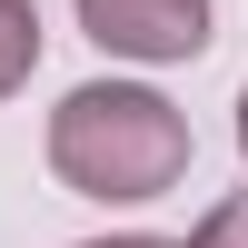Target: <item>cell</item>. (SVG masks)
<instances>
[{
  "label": "cell",
  "instance_id": "1",
  "mask_svg": "<svg viewBox=\"0 0 248 248\" xmlns=\"http://www.w3.org/2000/svg\"><path fill=\"white\" fill-rule=\"evenodd\" d=\"M50 169L79 199H159L189 179V119L159 90L129 79H90L50 109Z\"/></svg>",
  "mask_w": 248,
  "mask_h": 248
},
{
  "label": "cell",
  "instance_id": "2",
  "mask_svg": "<svg viewBox=\"0 0 248 248\" xmlns=\"http://www.w3.org/2000/svg\"><path fill=\"white\" fill-rule=\"evenodd\" d=\"M79 30L109 60H199L209 50V0H79Z\"/></svg>",
  "mask_w": 248,
  "mask_h": 248
},
{
  "label": "cell",
  "instance_id": "3",
  "mask_svg": "<svg viewBox=\"0 0 248 248\" xmlns=\"http://www.w3.org/2000/svg\"><path fill=\"white\" fill-rule=\"evenodd\" d=\"M40 70V10L30 0H0V99Z\"/></svg>",
  "mask_w": 248,
  "mask_h": 248
},
{
  "label": "cell",
  "instance_id": "4",
  "mask_svg": "<svg viewBox=\"0 0 248 248\" xmlns=\"http://www.w3.org/2000/svg\"><path fill=\"white\" fill-rule=\"evenodd\" d=\"M189 248H248V189H238V199H218V209L189 229Z\"/></svg>",
  "mask_w": 248,
  "mask_h": 248
},
{
  "label": "cell",
  "instance_id": "5",
  "mask_svg": "<svg viewBox=\"0 0 248 248\" xmlns=\"http://www.w3.org/2000/svg\"><path fill=\"white\" fill-rule=\"evenodd\" d=\"M90 248H169V238H90Z\"/></svg>",
  "mask_w": 248,
  "mask_h": 248
},
{
  "label": "cell",
  "instance_id": "6",
  "mask_svg": "<svg viewBox=\"0 0 248 248\" xmlns=\"http://www.w3.org/2000/svg\"><path fill=\"white\" fill-rule=\"evenodd\" d=\"M238 159H248V90H238Z\"/></svg>",
  "mask_w": 248,
  "mask_h": 248
}]
</instances>
